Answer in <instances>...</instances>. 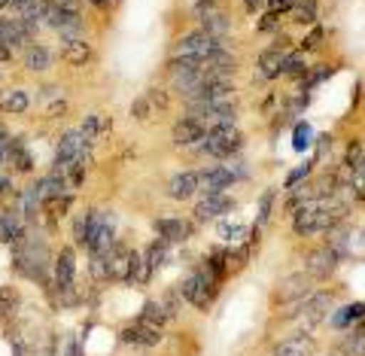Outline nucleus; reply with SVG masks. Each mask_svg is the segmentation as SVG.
<instances>
[{"label": "nucleus", "instance_id": "f257e3e1", "mask_svg": "<svg viewBox=\"0 0 365 356\" xmlns=\"http://www.w3.org/2000/svg\"><path fill=\"white\" fill-rule=\"evenodd\" d=\"M347 208L341 201H332V198H314L302 204L299 210L292 213V228L299 238H311V235H319V232H332V228L344 220Z\"/></svg>", "mask_w": 365, "mask_h": 356}, {"label": "nucleus", "instance_id": "f03ea898", "mask_svg": "<svg viewBox=\"0 0 365 356\" xmlns=\"http://www.w3.org/2000/svg\"><path fill=\"white\" fill-rule=\"evenodd\" d=\"M241 146H244V134L237 131L235 125H216V128H207L204 141L198 143L201 153H207L213 158H232Z\"/></svg>", "mask_w": 365, "mask_h": 356}, {"label": "nucleus", "instance_id": "7ed1b4c3", "mask_svg": "<svg viewBox=\"0 0 365 356\" xmlns=\"http://www.w3.org/2000/svg\"><path fill=\"white\" fill-rule=\"evenodd\" d=\"M216 290H220V283L210 278V271L204 268V265H198L186 280L180 283V295L186 298L189 305H195L198 311H207L210 302H213V295H216Z\"/></svg>", "mask_w": 365, "mask_h": 356}, {"label": "nucleus", "instance_id": "20e7f679", "mask_svg": "<svg viewBox=\"0 0 365 356\" xmlns=\"http://www.w3.org/2000/svg\"><path fill=\"white\" fill-rule=\"evenodd\" d=\"M76 290V250L64 244L52 262V290L49 293H73Z\"/></svg>", "mask_w": 365, "mask_h": 356}, {"label": "nucleus", "instance_id": "39448f33", "mask_svg": "<svg viewBox=\"0 0 365 356\" xmlns=\"http://www.w3.org/2000/svg\"><path fill=\"white\" fill-rule=\"evenodd\" d=\"M189 116L198 119L204 128H216V125H235L237 107L228 101H210V104H189Z\"/></svg>", "mask_w": 365, "mask_h": 356}, {"label": "nucleus", "instance_id": "423d86ee", "mask_svg": "<svg viewBox=\"0 0 365 356\" xmlns=\"http://www.w3.org/2000/svg\"><path fill=\"white\" fill-rule=\"evenodd\" d=\"M91 146L83 141V134H79V128H71V131H64L58 137V143H55V156H52V171H64L71 168L73 162H79V156H83V149Z\"/></svg>", "mask_w": 365, "mask_h": 356}, {"label": "nucleus", "instance_id": "0eeeda50", "mask_svg": "<svg viewBox=\"0 0 365 356\" xmlns=\"http://www.w3.org/2000/svg\"><path fill=\"white\" fill-rule=\"evenodd\" d=\"M222 49V37H213L207 31H192L180 37L174 46V55H192V59H207V55Z\"/></svg>", "mask_w": 365, "mask_h": 356}, {"label": "nucleus", "instance_id": "6e6552de", "mask_svg": "<svg viewBox=\"0 0 365 356\" xmlns=\"http://www.w3.org/2000/svg\"><path fill=\"white\" fill-rule=\"evenodd\" d=\"M119 338H122L125 344H131V347H158V344H162V338H165V332L155 329V326H150V323H140V320H134V323L122 326Z\"/></svg>", "mask_w": 365, "mask_h": 356}, {"label": "nucleus", "instance_id": "1a4fd4ad", "mask_svg": "<svg viewBox=\"0 0 365 356\" xmlns=\"http://www.w3.org/2000/svg\"><path fill=\"white\" fill-rule=\"evenodd\" d=\"M25 228H28V223H25V216H21L19 204H4V208H0V244L13 247L16 240L25 235Z\"/></svg>", "mask_w": 365, "mask_h": 356}, {"label": "nucleus", "instance_id": "9d476101", "mask_svg": "<svg viewBox=\"0 0 365 356\" xmlns=\"http://www.w3.org/2000/svg\"><path fill=\"white\" fill-rule=\"evenodd\" d=\"M235 183H237V177H235L225 165L198 171V192H204V195H220V192H225L228 186H235Z\"/></svg>", "mask_w": 365, "mask_h": 356}, {"label": "nucleus", "instance_id": "9b49d317", "mask_svg": "<svg viewBox=\"0 0 365 356\" xmlns=\"http://www.w3.org/2000/svg\"><path fill=\"white\" fill-rule=\"evenodd\" d=\"M153 232L168 240V244H182V240H189L192 232H195V225L189 220H180V216H162V220L153 223Z\"/></svg>", "mask_w": 365, "mask_h": 356}, {"label": "nucleus", "instance_id": "f8f14e48", "mask_svg": "<svg viewBox=\"0 0 365 356\" xmlns=\"http://www.w3.org/2000/svg\"><path fill=\"white\" fill-rule=\"evenodd\" d=\"M228 210H235V198L232 195H204V198L195 204V220L204 223V220H220V216H225Z\"/></svg>", "mask_w": 365, "mask_h": 356}, {"label": "nucleus", "instance_id": "ddd939ff", "mask_svg": "<svg viewBox=\"0 0 365 356\" xmlns=\"http://www.w3.org/2000/svg\"><path fill=\"white\" fill-rule=\"evenodd\" d=\"M289 55V46H287V37H277V43L271 46V49H265L259 55V73L265 79H274L283 73V59Z\"/></svg>", "mask_w": 365, "mask_h": 356}, {"label": "nucleus", "instance_id": "4468645a", "mask_svg": "<svg viewBox=\"0 0 365 356\" xmlns=\"http://www.w3.org/2000/svg\"><path fill=\"white\" fill-rule=\"evenodd\" d=\"M204 134H207V128L192 119V116H182L174 122V128H170V141H174L177 146H198L204 141Z\"/></svg>", "mask_w": 365, "mask_h": 356}, {"label": "nucleus", "instance_id": "2eb2a0df", "mask_svg": "<svg viewBox=\"0 0 365 356\" xmlns=\"http://www.w3.org/2000/svg\"><path fill=\"white\" fill-rule=\"evenodd\" d=\"M304 295H311V274H289L274 290V302H302Z\"/></svg>", "mask_w": 365, "mask_h": 356}, {"label": "nucleus", "instance_id": "dca6fc26", "mask_svg": "<svg viewBox=\"0 0 365 356\" xmlns=\"http://www.w3.org/2000/svg\"><path fill=\"white\" fill-rule=\"evenodd\" d=\"M21 64H25V71H31V73H46L55 64V55H52L49 46L28 43L25 49H21Z\"/></svg>", "mask_w": 365, "mask_h": 356}, {"label": "nucleus", "instance_id": "f3484780", "mask_svg": "<svg viewBox=\"0 0 365 356\" xmlns=\"http://www.w3.org/2000/svg\"><path fill=\"white\" fill-rule=\"evenodd\" d=\"M338 262H341V253L326 244L307 256V274H314V278H329V274L338 268Z\"/></svg>", "mask_w": 365, "mask_h": 356}, {"label": "nucleus", "instance_id": "a211bd4d", "mask_svg": "<svg viewBox=\"0 0 365 356\" xmlns=\"http://www.w3.org/2000/svg\"><path fill=\"white\" fill-rule=\"evenodd\" d=\"M28 110H31L28 88H21V86L0 88V113H9V116H25Z\"/></svg>", "mask_w": 365, "mask_h": 356}, {"label": "nucleus", "instance_id": "6ab92c4d", "mask_svg": "<svg viewBox=\"0 0 365 356\" xmlns=\"http://www.w3.org/2000/svg\"><path fill=\"white\" fill-rule=\"evenodd\" d=\"M198 192V171H180L168 180V198L174 201H189Z\"/></svg>", "mask_w": 365, "mask_h": 356}, {"label": "nucleus", "instance_id": "aec40b11", "mask_svg": "<svg viewBox=\"0 0 365 356\" xmlns=\"http://www.w3.org/2000/svg\"><path fill=\"white\" fill-rule=\"evenodd\" d=\"M34 189H37L43 204L55 201V198H61V195H67V177L61 171H49V174H43L40 180H34Z\"/></svg>", "mask_w": 365, "mask_h": 356}, {"label": "nucleus", "instance_id": "412c9836", "mask_svg": "<svg viewBox=\"0 0 365 356\" xmlns=\"http://www.w3.org/2000/svg\"><path fill=\"white\" fill-rule=\"evenodd\" d=\"M6 162L13 165L16 174H34V156H31V149L25 143V137L16 134V137H9V156H6Z\"/></svg>", "mask_w": 365, "mask_h": 356}, {"label": "nucleus", "instance_id": "4be33fe9", "mask_svg": "<svg viewBox=\"0 0 365 356\" xmlns=\"http://www.w3.org/2000/svg\"><path fill=\"white\" fill-rule=\"evenodd\" d=\"M110 131H113V119L107 113H88L83 119V125H79V134H83L86 143H95L101 137H107Z\"/></svg>", "mask_w": 365, "mask_h": 356}, {"label": "nucleus", "instance_id": "5701e85b", "mask_svg": "<svg viewBox=\"0 0 365 356\" xmlns=\"http://www.w3.org/2000/svg\"><path fill=\"white\" fill-rule=\"evenodd\" d=\"M91 46L88 40H73V43H64L61 46V61L64 64H71V67H86L91 61Z\"/></svg>", "mask_w": 365, "mask_h": 356}, {"label": "nucleus", "instance_id": "b1692460", "mask_svg": "<svg viewBox=\"0 0 365 356\" xmlns=\"http://www.w3.org/2000/svg\"><path fill=\"white\" fill-rule=\"evenodd\" d=\"M311 353H314V341L304 335L283 338L280 344H274V350H271V356H311Z\"/></svg>", "mask_w": 365, "mask_h": 356}, {"label": "nucleus", "instance_id": "393cba45", "mask_svg": "<svg viewBox=\"0 0 365 356\" xmlns=\"http://www.w3.org/2000/svg\"><path fill=\"white\" fill-rule=\"evenodd\" d=\"M150 280H153L150 262L143 259V253L131 250V259H128V280H125V283H131V286H146Z\"/></svg>", "mask_w": 365, "mask_h": 356}, {"label": "nucleus", "instance_id": "a878e982", "mask_svg": "<svg viewBox=\"0 0 365 356\" xmlns=\"http://www.w3.org/2000/svg\"><path fill=\"white\" fill-rule=\"evenodd\" d=\"M19 307H21V293L16 290L13 283H4L0 286V320L9 323V320L19 314Z\"/></svg>", "mask_w": 365, "mask_h": 356}, {"label": "nucleus", "instance_id": "bb28decb", "mask_svg": "<svg viewBox=\"0 0 365 356\" xmlns=\"http://www.w3.org/2000/svg\"><path fill=\"white\" fill-rule=\"evenodd\" d=\"M140 323H150V326H155V329H162L165 323H168V311H165V305L158 302V298H146L143 302V311H140Z\"/></svg>", "mask_w": 365, "mask_h": 356}, {"label": "nucleus", "instance_id": "cd10ccee", "mask_svg": "<svg viewBox=\"0 0 365 356\" xmlns=\"http://www.w3.org/2000/svg\"><path fill=\"white\" fill-rule=\"evenodd\" d=\"M168 256H170V244H168V240H162V238H155L153 244L146 247V253H143V259L150 262L153 274H155L158 268H165V265H168Z\"/></svg>", "mask_w": 365, "mask_h": 356}, {"label": "nucleus", "instance_id": "c85d7f7f", "mask_svg": "<svg viewBox=\"0 0 365 356\" xmlns=\"http://www.w3.org/2000/svg\"><path fill=\"white\" fill-rule=\"evenodd\" d=\"M292 19L299 25H314L317 21V0H295L292 4Z\"/></svg>", "mask_w": 365, "mask_h": 356}, {"label": "nucleus", "instance_id": "c756f323", "mask_svg": "<svg viewBox=\"0 0 365 356\" xmlns=\"http://www.w3.org/2000/svg\"><path fill=\"white\" fill-rule=\"evenodd\" d=\"M307 67L311 64H307L304 55H299V52H289L287 59H283V73L287 76H302V73H307Z\"/></svg>", "mask_w": 365, "mask_h": 356}, {"label": "nucleus", "instance_id": "7c9ffc66", "mask_svg": "<svg viewBox=\"0 0 365 356\" xmlns=\"http://www.w3.org/2000/svg\"><path fill=\"white\" fill-rule=\"evenodd\" d=\"M28 353L31 356H55V353H58V341H55L52 332H46L43 338H37V344H34Z\"/></svg>", "mask_w": 365, "mask_h": 356}, {"label": "nucleus", "instance_id": "2f4dec72", "mask_svg": "<svg viewBox=\"0 0 365 356\" xmlns=\"http://www.w3.org/2000/svg\"><path fill=\"white\" fill-rule=\"evenodd\" d=\"M153 104H150V98L146 95H140V98H134L131 101V119H137V122H150L153 119Z\"/></svg>", "mask_w": 365, "mask_h": 356}, {"label": "nucleus", "instance_id": "473e14b6", "mask_svg": "<svg viewBox=\"0 0 365 356\" xmlns=\"http://www.w3.org/2000/svg\"><path fill=\"white\" fill-rule=\"evenodd\" d=\"M344 353L347 356H365V326L344 338Z\"/></svg>", "mask_w": 365, "mask_h": 356}, {"label": "nucleus", "instance_id": "72a5a7b5", "mask_svg": "<svg viewBox=\"0 0 365 356\" xmlns=\"http://www.w3.org/2000/svg\"><path fill=\"white\" fill-rule=\"evenodd\" d=\"M274 195H277L274 189H268L265 195H262V201H259V216H256V228L268 223V216H271V204H274Z\"/></svg>", "mask_w": 365, "mask_h": 356}, {"label": "nucleus", "instance_id": "f704fd0d", "mask_svg": "<svg viewBox=\"0 0 365 356\" xmlns=\"http://www.w3.org/2000/svg\"><path fill=\"white\" fill-rule=\"evenodd\" d=\"M43 116L46 119H61V116H67V101L58 95L55 101H49V104L43 107Z\"/></svg>", "mask_w": 365, "mask_h": 356}, {"label": "nucleus", "instance_id": "c9c22d12", "mask_svg": "<svg viewBox=\"0 0 365 356\" xmlns=\"http://www.w3.org/2000/svg\"><path fill=\"white\" fill-rule=\"evenodd\" d=\"M247 232H250V228L241 225V223H222V225H220V235H222L225 240H241Z\"/></svg>", "mask_w": 365, "mask_h": 356}, {"label": "nucleus", "instance_id": "e433bc0d", "mask_svg": "<svg viewBox=\"0 0 365 356\" xmlns=\"http://www.w3.org/2000/svg\"><path fill=\"white\" fill-rule=\"evenodd\" d=\"M146 98H150L153 110H168L170 107V98H168L165 88H150V91H146Z\"/></svg>", "mask_w": 365, "mask_h": 356}, {"label": "nucleus", "instance_id": "4c0bfd02", "mask_svg": "<svg viewBox=\"0 0 365 356\" xmlns=\"http://www.w3.org/2000/svg\"><path fill=\"white\" fill-rule=\"evenodd\" d=\"M292 146L299 149V153H302L304 146H311V125H307V122L295 125V141H292Z\"/></svg>", "mask_w": 365, "mask_h": 356}, {"label": "nucleus", "instance_id": "58836bf2", "mask_svg": "<svg viewBox=\"0 0 365 356\" xmlns=\"http://www.w3.org/2000/svg\"><path fill=\"white\" fill-rule=\"evenodd\" d=\"M362 162H365V158H362V146H359V143H350V146H347V158H344V165H347L350 171H356Z\"/></svg>", "mask_w": 365, "mask_h": 356}, {"label": "nucleus", "instance_id": "ea45409f", "mask_svg": "<svg viewBox=\"0 0 365 356\" xmlns=\"http://www.w3.org/2000/svg\"><path fill=\"white\" fill-rule=\"evenodd\" d=\"M307 174H311V165H302V168H295L292 174L287 177V189H289V192H295V189H299V183H302Z\"/></svg>", "mask_w": 365, "mask_h": 356}, {"label": "nucleus", "instance_id": "a19ab883", "mask_svg": "<svg viewBox=\"0 0 365 356\" xmlns=\"http://www.w3.org/2000/svg\"><path fill=\"white\" fill-rule=\"evenodd\" d=\"M73 240H76L79 247H86V216L83 213L73 220Z\"/></svg>", "mask_w": 365, "mask_h": 356}, {"label": "nucleus", "instance_id": "79ce46f5", "mask_svg": "<svg viewBox=\"0 0 365 356\" xmlns=\"http://www.w3.org/2000/svg\"><path fill=\"white\" fill-rule=\"evenodd\" d=\"M61 356H86V350H83V341H76V338H71L64 344V353Z\"/></svg>", "mask_w": 365, "mask_h": 356}, {"label": "nucleus", "instance_id": "37998d69", "mask_svg": "<svg viewBox=\"0 0 365 356\" xmlns=\"http://www.w3.org/2000/svg\"><path fill=\"white\" fill-rule=\"evenodd\" d=\"M319 40H323V28H314L311 34H307V40H304L302 46H304V49H317Z\"/></svg>", "mask_w": 365, "mask_h": 356}, {"label": "nucleus", "instance_id": "c03bdc74", "mask_svg": "<svg viewBox=\"0 0 365 356\" xmlns=\"http://www.w3.org/2000/svg\"><path fill=\"white\" fill-rule=\"evenodd\" d=\"M295 0H268V6H271V13H287V9H292Z\"/></svg>", "mask_w": 365, "mask_h": 356}, {"label": "nucleus", "instance_id": "a18cd8bd", "mask_svg": "<svg viewBox=\"0 0 365 356\" xmlns=\"http://www.w3.org/2000/svg\"><path fill=\"white\" fill-rule=\"evenodd\" d=\"M277 19H280L277 13H268L265 19H262V25H259V28H262V31H271L274 25H277Z\"/></svg>", "mask_w": 365, "mask_h": 356}, {"label": "nucleus", "instance_id": "49530a36", "mask_svg": "<svg viewBox=\"0 0 365 356\" xmlns=\"http://www.w3.org/2000/svg\"><path fill=\"white\" fill-rule=\"evenodd\" d=\"M262 4H265V0H247V9H250V13H256Z\"/></svg>", "mask_w": 365, "mask_h": 356}, {"label": "nucleus", "instance_id": "de8ad7c7", "mask_svg": "<svg viewBox=\"0 0 365 356\" xmlns=\"http://www.w3.org/2000/svg\"><path fill=\"white\" fill-rule=\"evenodd\" d=\"M88 4H91V6H98V9H107L113 0H88Z\"/></svg>", "mask_w": 365, "mask_h": 356}, {"label": "nucleus", "instance_id": "09e8293b", "mask_svg": "<svg viewBox=\"0 0 365 356\" xmlns=\"http://www.w3.org/2000/svg\"><path fill=\"white\" fill-rule=\"evenodd\" d=\"M6 134H9V131H6V128H4V125H0V137H6Z\"/></svg>", "mask_w": 365, "mask_h": 356}, {"label": "nucleus", "instance_id": "8fccbe9b", "mask_svg": "<svg viewBox=\"0 0 365 356\" xmlns=\"http://www.w3.org/2000/svg\"><path fill=\"white\" fill-rule=\"evenodd\" d=\"M0 79H4V71H0Z\"/></svg>", "mask_w": 365, "mask_h": 356}]
</instances>
